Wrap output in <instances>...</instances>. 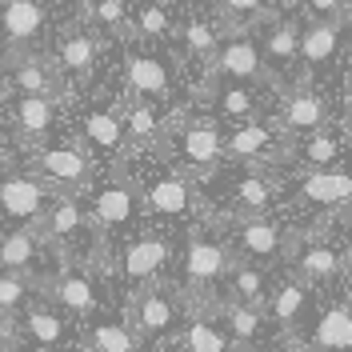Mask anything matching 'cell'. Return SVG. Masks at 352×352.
I'll return each instance as SVG.
<instances>
[{"label":"cell","mask_w":352,"mask_h":352,"mask_svg":"<svg viewBox=\"0 0 352 352\" xmlns=\"http://www.w3.org/2000/svg\"><path fill=\"white\" fill-rule=\"evenodd\" d=\"M44 241L48 248L60 252V264H76L88 268L96 264V248H100V228L88 208H80V200L60 192V197L48 204V217H44Z\"/></svg>","instance_id":"1"},{"label":"cell","mask_w":352,"mask_h":352,"mask_svg":"<svg viewBox=\"0 0 352 352\" xmlns=\"http://www.w3.org/2000/svg\"><path fill=\"white\" fill-rule=\"evenodd\" d=\"M180 320H184V308H180V300L160 280L148 288H140L129 305V324L148 344H164L168 336H176L180 332Z\"/></svg>","instance_id":"2"},{"label":"cell","mask_w":352,"mask_h":352,"mask_svg":"<svg viewBox=\"0 0 352 352\" xmlns=\"http://www.w3.org/2000/svg\"><path fill=\"white\" fill-rule=\"evenodd\" d=\"M232 248L217 236H204V232H192L188 244H184V261H180V280L192 296H208L212 288L232 272Z\"/></svg>","instance_id":"3"},{"label":"cell","mask_w":352,"mask_h":352,"mask_svg":"<svg viewBox=\"0 0 352 352\" xmlns=\"http://www.w3.org/2000/svg\"><path fill=\"white\" fill-rule=\"evenodd\" d=\"M176 129V156H180V173H188L192 180H204L220 168L224 160V136H220L217 120H168V132Z\"/></svg>","instance_id":"4"},{"label":"cell","mask_w":352,"mask_h":352,"mask_svg":"<svg viewBox=\"0 0 352 352\" xmlns=\"http://www.w3.org/2000/svg\"><path fill=\"white\" fill-rule=\"evenodd\" d=\"M28 173L48 180V188L68 192V197H80L92 188V160L85 148H72V144H56V148H36L28 160Z\"/></svg>","instance_id":"5"},{"label":"cell","mask_w":352,"mask_h":352,"mask_svg":"<svg viewBox=\"0 0 352 352\" xmlns=\"http://www.w3.org/2000/svg\"><path fill=\"white\" fill-rule=\"evenodd\" d=\"M88 212H92V220H96L100 232L129 228L140 212H148V208H144V188H140L124 168H116V173L92 192V208H88Z\"/></svg>","instance_id":"6"},{"label":"cell","mask_w":352,"mask_h":352,"mask_svg":"<svg viewBox=\"0 0 352 352\" xmlns=\"http://www.w3.org/2000/svg\"><path fill=\"white\" fill-rule=\"evenodd\" d=\"M0 212L21 220V228H41L48 217V184L32 173H4L0 176Z\"/></svg>","instance_id":"7"},{"label":"cell","mask_w":352,"mask_h":352,"mask_svg":"<svg viewBox=\"0 0 352 352\" xmlns=\"http://www.w3.org/2000/svg\"><path fill=\"white\" fill-rule=\"evenodd\" d=\"M144 208L164 220H188L197 212V188L192 176L180 168H164L144 180Z\"/></svg>","instance_id":"8"},{"label":"cell","mask_w":352,"mask_h":352,"mask_svg":"<svg viewBox=\"0 0 352 352\" xmlns=\"http://www.w3.org/2000/svg\"><path fill=\"white\" fill-rule=\"evenodd\" d=\"M48 32V12L41 0H0V41L12 48V56L32 52Z\"/></svg>","instance_id":"9"},{"label":"cell","mask_w":352,"mask_h":352,"mask_svg":"<svg viewBox=\"0 0 352 352\" xmlns=\"http://www.w3.org/2000/svg\"><path fill=\"white\" fill-rule=\"evenodd\" d=\"M44 280H48V285H41L44 300H52V305L65 308V312L92 316V312L100 308V292H96V280H92L88 268H72V264H65L60 272H52V276H44Z\"/></svg>","instance_id":"10"},{"label":"cell","mask_w":352,"mask_h":352,"mask_svg":"<svg viewBox=\"0 0 352 352\" xmlns=\"http://www.w3.org/2000/svg\"><path fill=\"white\" fill-rule=\"evenodd\" d=\"M168 241H160V236H136L120 248V280L129 288H148L160 280V272L168 268Z\"/></svg>","instance_id":"11"},{"label":"cell","mask_w":352,"mask_h":352,"mask_svg":"<svg viewBox=\"0 0 352 352\" xmlns=\"http://www.w3.org/2000/svg\"><path fill=\"white\" fill-rule=\"evenodd\" d=\"M280 136H288L276 120H248V124H236V129L224 136V156L228 160H236V164H264L268 156H276V148H285L280 144Z\"/></svg>","instance_id":"12"},{"label":"cell","mask_w":352,"mask_h":352,"mask_svg":"<svg viewBox=\"0 0 352 352\" xmlns=\"http://www.w3.org/2000/svg\"><path fill=\"white\" fill-rule=\"evenodd\" d=\"M212 72H217L224 85H256L268 76V65H264V52L256 41L248 36H228L220 44L217 60H212Z\"/></svg>","instance_id":"13"},{"label":"cell","mask_w":352,"mask_h":352,"mask_svg":"<svg viewBox=\"0 0 352 352\" xmlns=\"http://www.w3.org/2000/svg\"><path fill=\"white\" fill-rule=\"evenodd\" d=\"M276 124L288 132V136H312L320 129H332V109L329 100L312 88H292L285 100H280V112H276Z\"/></svg>","instance_id":"14"},{"label":"cell","mask_w":352,"mask_h":352,"mask_svg":"<svg viewBox=\"0 0 352 352\" xmlns=\"http://www.w3.org/2000/svg\"><path fill=\"white\" fill-rule=\"evenodd\" d=\"M65 72L56 68V60H44L41 52H21L12 56V72H8V85L16 88V96H48L56 100L65 92Z\"/></svg>","instance_id":"15"},{"label":"cell","mask_w":352,"mask_h":352,"mask_svg":"<svg viewBox=\"0 0 352 352\" xmlns=\"http://www.w3.org/2000/svg\"><path fill=\"white\" fill-rule=\"evenodd\" d=\"M124 85L140 100H168L173 96V72L156 52H136L124 56Z\"/></svg>","instance_id":"16"},{"label":"cell","mask_w":352,"mask_h":352,"mask_svg":"<svg viewBox=\"0 0 352 352\" xmlns=\"http://www.w3.org/2000/svg\"><path fill=\"white\" fill-rule=\"evenodd\" d=\"M24 336L41 352H65L68 340H72L65 308H56L52 300H32V305L24 308Z\"/></svg>","instance_id":"17"},{"label":"cell","mask_w":352,"mask_h":352,"mask_svg":"<svg viewBox=\"0 0 352 352\" xmlns=\"http://www.w3.org/2000/svg\"><path fill=\"white\" fill-rule=\"evenodd\" d=\"M120 116H124V132H129V148H132V153L164 148L168 120L156 112V100H140V96H132L129 104L120 109Z\"/></svg>","instance_id":"18"},{"label":"cell","mask_w":352,"mask_h":352,"mask_svg":"<svg viewBox=\"0 0 352 352\" xmlns=\"http://www.w3.org/2000/svg\"><path fill=\"white\" fill-rule=\"evenodd\" d=\"M232 244L248 261H272L285 248V228L268 217H236L232 224Z\"/></svg>","instance_id":"19"},{"label":"cell","mask_w":352,"mask_h":352,"mask_svg":"<svg viewBox=\"0 0 352 352\" xmlns=\"http://www.w3.org/2000/svg\"><path fill=\"white\" fill-rule=\"evenodd\" d=\"M80 129H85V144L92 153L109 156V160H120L124 148H129V132H124V116L112 109H88L80 116Z\"/></svg>","instance_id":"20"},{"label":"cell","mask_w":352,"mask_h":352,"mask_svg":"<svg viewBox=\"0 0 352 352\" xmlns=\"http://www.w3.org/2000/svg\"><path fill=\"white\" fill-rule=\"evenodd\" d=\"M344 272H349V252L329 241H316L308 244L305 252H296V276L305 285H332Z\"/></svg>","instance_id":"21"},{"label":"cell","mask_w":352,"mask_h":352,"mask_svg":"<svg viewBox=\"0 0 352 352\" xmlns=\"http://www.w3.org/2000/svg\"><path fill=\"white\" fill-rule=\"evenodd\" d=\"M300 197L320 208H352V173L344 168H320L300 176Z\"/></svg>","instance_id":"22"},{"label":"cell","mask_w":352,"mask_h":352,"mask_svg":"<svg viewBox=\"0 0 352 352\" xmlns=\"http://www.w3.org/2000/svg\"><path fill=\"white\" fill-rule=\"evenodd\" d=\"M312 349L316 352H352V300L320 308L316 329H312Z\"/></svg>","instance_id":"23"},{"label":"cell","mask_w":352,"mask_h":352,"mask_svg":"<svg viewBox=\"0 0 352 352\" xmlns=\"http://www.w3.org/2000/svg\"><path fill=\"white\" fill-rule=\"evenodd\" d=\"M272 200H276V180L256 173V168L236 176V180L228 184V204H232L241 217H264Z\"/></svg>","instance_id":"24"},{"label":"cell","mask_w":352,"mask_h":352,"mask_svg":"<svg viewBox=\"0 0 352 352\" xmlns=\"http://www.w3.org/2000/svg\"><path fill=\"white\" fill-rule=\"evenodd\" d=\"M300 21H276L261 41V52H264V65L268 72H288V68L300 60Z\"/></svg>","instance_id":"25"},{"label":"cell","mask_w":352,"mask_h":352,"mask_svg":"<svg viewBox=\"0 0 352 352\" xmlns=\"http://www.w3.org/2000/svg\"><path fill=\"white\" fill-rule=\"evenodd\" d=\"M44 244L48 241H44L41 228H12V232L0 241V268H4V272H24V276H32L36 256H41Z\"/></svg>","instance_id":"26"},{"label":"cell","mask_w":352,"mask_h":352,"mask_svg":"<svg viewBox=\"0 0 352 352\" xmlns=\"http://www.w3.org/2000/svg\"><path fill=\"white\" fill-rule=\"evenodd\" d=\"M96 36L88 32V28H72L65 41L56 44V68L65 72V76H76V80H85L88 72H92V65H96Z\"/></svg>","instance_id":"27"},{"label":"cell","mask_w":352,"mask_h":352,"mask_svg":"<svg viewBox=\"0 0 352 352\" xmlns=\"http://www.w3.org/2000/svg\"><path fill=\"white\" fill-rule=\"evenodd\" d=\"M340 28L344 24H320V21H308L305 32H300V60L308 68H324L336 60L340 52Z\"/></svg>","instance_id":"28"},{"label":"cell","mask_w":352,"mask_h":352,"mask_svg":"<svg viewBox=\"0 0 352 352\" xmlns=\"http://www.w3.org/2000/svg\"><path fill=\"white\" fill-rule=\"evenodd\" d=\"M228 288V305H248V308H264L268 305V276L256 264H232V272L224 276Z\"/></svg>","instance_id":"29"},{"label":"cell","mask_w":352,"mask_h":352,"mask_svg":"<svg viewBox=\"0 0 352 352\" xmlns=\"http://www.w3.org/2000/svg\"><path fill=\"white\" fill-rule=\"evenodd\" d=\"M220 316H224V329H228V336H232V349H256V344L264 340V329H268L264 308L224 305Z\"/></svg>","instance_id":"30"},{"label":"cell","mask_w":352,"mask_h":352,"mask_svg":"<svg viewBox=\"0 0 352 352\" xmlns=\"http://www.w3.org/2000/svg\"><path fill=\"white\" fill-rule=\"evenodd\" d=\"M305 305H308V285L300 280V276H288V280H280L276 292H272L268 316H272L285 332H292L296 324H300V316H305Z\"/></svg>","instance_id":"31"},{"label":"cell","mask_w":352,"mask_h":352,"mask_svg":"<svg viewBox=\"0 0 352 352\" xmlns=\"http://www.w3.org/2000/svg\"><path fill=\"white\" fill-rule=\"evenodd\" d=\"M52 120H56V100H48V96H16L12 124H16V132L24 140H41L44 132L52 129Z\"/></svg>","instance_id":"32"},{"label":"cell","mask_w":352,"mask_h":352,"mask_svg":"<svg viewBox=\"0 0 352 352\" xmlns=\"http://www.w3.org/2000/svg\"><path fill=\"white\" fill-rule=\"evenodd\" d=\"M88 16L104 36H116V41L136 36V16H132L129 0H88Z\"/></svg>","instance_id":"33"},{"label":"cell","mask_w":352,"mask_h":352,"mask_svg":"<svg viewBox=\"0 0 352 352\" xmlns=\"http://www.w3.org/2000/svg\"><path fill=\"white\" fill-rule=\"evenodd\" d=\"M180 41H184V52L192 56V60H217L220 52V24L204 21V16H188V21L180 24Z\"/></svg>","instance_id":"34"},{"label":"cell","mask_w":352,"mask_h":352,"mask_svg":"<svg viewBox=\"0 0 352 352\" xmlns=\"http://www.w3.org/2000/svg\"><path fill=\"white\" fill-rule=\"evenodd\" d=\"M340 148H344V136L332 129H320L312 132V136H305L300 140V164H305V173H320V168H332L336 164V156H340Z\"/></svg>","instance_id":"35"},{"label":"cell","mask_w":352,"mask_h":352,"mask_svg":"<svg viewBox=\"0 0 352 352\" xmlns=\"http://www.w3.org/2000/svg\"><path fill=\"white\" fill-rule=\"evenodd\" d=\"M85 340L92 352H140V336L124 320H96Z\"/></svg>","instance_id":"36"},{"label":"cell","mask_w":352,"mask_h":352,"mask_svg":"<svg viewBox=\"0 0 352 352\" xmlns=\"http://www.w3.org/2000/svg\"><path fill=\"white\" fill-rule=\"evenodd\" d=\"M212 100H217V112L224 120L248 124V120L261 116V100H256V92L248 85H220V88H212Z\"/></svg>","instance_id":"37"},{"label":"cell","mask_w":352,"mask_h":352,"mask_svg":"<svg viewBox=\"0 0 352 352\" xmlns=\"http://www.w3.org/2000/svg\"><path fill=\"white\" fill-rule=\"evenodd\" d=\"M180 344H184V352H232V336H228V329H220L217 320L192 316L180 332Z\"/></svg>","instance_id":"38"},{"label":"cell","mask_w":352,"mask_h":352,"mask_svg":"<svg viewBox=\"0 0 352 352\" xmlns=\"http://www.w3.org/2000/svg\"><path fill=\"white\" fill-rule=\"evenodd\" d=\"M136 16V36L144 41H168L173 36V12L164 8V0H140L132 8Z\"/></svg>","instance_id":"39"},{"label":"cell","mask_w":352,"mask_h":352,"mask_svg":"<svg viewBox=\"0 0 352 352\" xmlns=\"http://www.w3.org/2000/svg\"><path fill=\"white\" fill-rule=\"evenodd\" d=\"M32 280H36V276L4 272V268H0V316L24 312V308L32 305Z\"/></svg>","instance_id":"40"},{"label":"cell","mask_w":352,"mask_h":352,"mask_svg":"<svg viewBox=\"0 0 352 352\" xmlns=\"http://www.w3.org/2000/svg\"><path fill=\"white\" fill-rule=\"evenodd\" d=\"M264 4L268 0H217L220 8V28H248L252 21H264Z\"/></svg>","instance_id":"41"},{"label":"cell","mask_w":352,"mask_h":352,"mask_svg":"<svg viewBox=\"0 0 352 352\" xmlns=\"http://www.w3.org/2000/svg\"><path fill=\"white\" fill-rule=\"evenodd\" d=\"M305 12H308V21H320V24H344V21H352L349 0H305Z\"/></svg>","instance_id":"42"},{"label":"cell","mask_w":352,"mask_h":352,"mask_svg":"<svg viewBox=\"0 0 352 352\" xmlns=\"http://www.w3.org/2000/svg\"><path fill=\"white\" fill-rule=\"evenodd\" d=\"M344 96H349V104H352V68L344 72Z\"/></svg>","instance_id":"43"},{"label":"cell","mask_w":352,"mask_h":352,"mask_svg":"<svg viewBox=\"0 0 352 352\" xmlns=\"http://www.w3.org/2000/svg\"><path fill=\"white\" fill-rule=\"evenodd\" d=\"M4 120H8V112H4V96H0V124H4Z\"/></svg>","instance_id":"44"},{"label":"cell","mask_w":352,"mask_h":352,"mask_svg":"<svg viewBox=\"0 0 352 352\" xmlns=\"http://www.w3.org/2000/svg\"><path fill=\"white\" fill-rule=\"evenodd\" d=\"M344 252H349V264H352V241H349V248H344Z\"/></svg>","instance_id":"45"},{"label":"cell","mask_w":352,"mask_h":352,"mask_svg":"<svg viewBox=\"0 0 352 352\" xmlns=\"http://www.w3.org/2000/svg\"><path fill=\"white\" fill-rule=\"evenodd\" d=\"M241 352H256V349H241Z\"/></svg>","instance_id":"46"},{"label":"cell","mask_w":352,"mask_h":352,"mask_svg":"<svg viewBox=\"0 0 352 352\" xmlns=\"http://www.w3.org/2000/svg\"><path fill=\"white\" fill-rule=\"evenodd\" d=\"M0 340H4V336H0ZM0 349H4V344H0Z\"/></svg>","instance_id":"47"}]
</instances>
